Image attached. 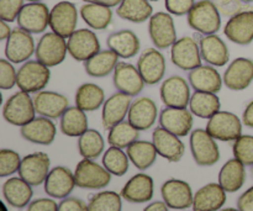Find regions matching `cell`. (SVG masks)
<instances>
[{
    "mask_svg": "<svg viewBox=\"0 0 253 211\" xmlns=\"http://www.w3.org/2000/svg\"><path fill=\"white\" fill-rule=\"evenodd\" d=\"M106 44L120 58H132L140 51V40L131 30L114 32L106 40Z\"/></svg>",
    "mask_w": 253,
    "mask_h": 211,
    "instance_id": "obj_33",
    "label": "cell"
},
{
    "mask_svg": "<svg viewBox=\"0 0 253 211\" xmlns=\"http://www.w3.org/2000/svg\"><path fill=\"white\" fill-rule=\"evenodd\" d=\"M111 175L113 174L104 166L85 158L77 165L74 170L76 184L82 189L99 190L106 188L110 184Z\"/></svg>",
    "mask_w": 253,
    "mask_h": 211,
    "instance_id": "obj_3",
    "label": "cell"
},
{
    "mask_svg": "<svg viewBox=\"0 0 253 211\" xmlns=\"http://www.w3.org/2000/svg\"><path fill=\"white\" fill-rule=\"evenodd\" d=\"M58 211H89L88 205L78 198H64L58 205Z\"/></svg>",
    "mask_w": 253,
    "mask_h": 211,
    "instance_id": "obj_52",
    "label": "cell"
},
{
    "mask_svg": "<svg viewBox=\"0 0 253 211\" xmlns=\"http://www.w3.org/2000/svg\"><path fill=\"white\" fill-rule=\"evenodd\" d=\"M51 79L49 67L40 61H27L17 71V84L20 90L29 94L42 91Z\"/></svg>",
    "mask_w": 253,
    "mask_h": 211,
    "instance_id": "obj_4",
    "label": "cell"
},
{
    "mask_svg": "<svg viewBox=\"0 0 253 211\" xmlns=\"http://www.w3.org/2000/svg\"><path fill=\"white\" fill-rule=\"evenodd\" d=\"M34 98L30 96L26 91H17L12 94L2 106V118L5 121L14 126H20L29 124L36 118Z\"/></svg>",
    "mask_w": 253,
    "mask_h": 211,
    "instance_id": "obj_2",
    "label": "cell"
},
{
    "mask_svg": "<svg viewBox=\"0 0 253 211\" xmlns=\"http://www.w3.org/2000/svg\"><path fill=\"white\" fill-rule=\"evenodd\" d=\"M81 16L91 29L105 30L113 20V11L109 6L86 2L81 7Z\"/></svg>",
    "mask_w": 253,
    "mask_h": 211,
    "instance_id": "obj_41",
    "label": "cell"
},
{
    "mask_svg": "<svg viewBox=\"0 0 253 211\" xmlns=\"http://www.w3.org/2000/svg\"><path fill=\"white\" fill-rule=\"evenodd\" d=\"M137 68L145 83L155 85L162 81L166 74L165 56L158 48H146L138 58Z\"/></svg>",
    "mask_w": 253,
    "mask_h": 211,
    "instance_id": "obj_19",
    "label": "cell"
},
{
    "mask_svg": "<svg viewBox=\"0 0 253 211\" xmlns=\"http://www.w3.org/2000/svg\"><path fill=\"white\" fill-rule=\"evenodd\" d=\"M158 110L155 101L150 98H138L132 101L128 110L127 120L137 130L145 131L152 127L157 120Z\"/></svg>",
    "mask_w": 253,
    "mask_h": 211,
    "instance_id": "obj_27",
    "label": "cell"
},
{
    "mask_svg": "<svg viewBox=\"0 0 253 211\" xmlns=\"http://www.w3.org/2000/svg\"><path fill=\"white\" fill-rule=\"evenodd\" d=\"M161 100L167 108H187L192 99L190 85L183 77L172 76L161 85Z\"/></svg>",
    "mask_w": 253,
    "mask_h": 211,
    "instance_id": "obj_14",
    "label": "cell"
},
{
    "mask_svg": "<svg viewBox=\"0 0 253 211\" xmlns=\"http://www.w3.org/2000/svg\"><path fill=\"white\" fill-rule=\"evenodd\" d=\"M166 9L169 14L175 16L188 15L195 5L194 0H165Z\"/></svg>",
    "mask_w": 253,
    "mask_h": 211,
    "instance_id": "obj_51",
    "label": "cell"
},
{
    "mask_svg": "<svg viewBox=\"0 0 253 211\" xmlns=\"http://www.w3.org/2000/svg\"><path fill=\"white\" fill-rule=\"evenodd\" d=\"M242 123L247 126V127L253 128V100L250 101L245 108L244 114H242Z\"/></svg>",
    "mask_w": 253,
    "mask_h": 211,
    "instance_id": "obj_55",
    "label": "cell"
},
{
    "mask_svg": "<svg viewBox=\"0 0 253 211\" xmlns=\"http://www.w3.org/2000/svg\"><path fill=\"white\" fill-rule=\"evenodd\" d=\"M17 84V72L7 59H0V89L10 90Z\"/></svg>",
    "mask_w": 253,
    "mask_h": 211,
    "instance_id": "obj_48",
    "label": "cell"
},
{
    "mask_svg": "<svg viewBox=\"0 0 253 211\" xmlns=\"http://www.w3.org/2000/svg\"><path fill=\"white\" fill-rule=\"evenodd\" d=\"M78 22V11L73 2L59 1L49 12V27L52 32L69 39L76 31Z\"/></svg>",
    "mask_w": 253,
    "mask_h": 211,
    "instance_id": "obj_11",
    "label": "cell"
},
{
    "mask_svg": "<svg viewBox=\"0 0 253 211\" xmlns=\"http://www.w3.org/2000/svg\"><path fill=\"white\" fill-rule=\"evenodd\" d=\"M212 2L217 7L220 14L226 17H232L239 12L247 10L245 9L246 2H244L242 0H212Z\"/></svg>",
    "mask_w": 253,
    "mask_h": 211,
    "instance_id": "obj_50",
    "label": "cell"
},
{
    "mask_svg": "<svg viewBox=\"0 0 253 211\" xmlns=\"http://www.w3.org/2000/svg\"><path fill=\"white\" fill-rule=\"evenodd\" d=\"M246 166L236 158L227 161L219 173V184L226 193H235L241 189L246 180Z\"/></svg>",
    "mask_w": 253,
    "mask_h": 211,
    "instance_id": "obj_34",
    "label": "cell"
},
{
    "mask_svg": "<svg viewBox=\"0 0 253 211\" xmlns=\"http://www.w3.org/2000/svg\"><path fill=\"white\" fill-rule=\"evenodd\" d=\"M143 211H169V207L165 202H155L147 205Z\"/></svg>",
    "mask_w": 253,
    "mask_h": 211,
    "instance_id": "obj_56",
    "label": "cell"
},
{
    "mask_svg": "<svg viewBox=\"0 0 253 211\" xmlns=\"http://www.w3.org/2000/svg\"><path fill=\"white\" fill-rule=\"evenodd\" d=\"M30 2H39V1H41V0H29Z\"/></svg>",
    "mask_w": 253,
    "mask_h": 211,
    "instance_id": "obj_62",
    "label": "cell"
},
{
    "mask_svg": "<svg viewBox=\"0 0 253 211\" xmlns=\"http://www.w3.org/2000/svg\"><path fill=\"white\" fill-rule=\"evenodd\" d=\"M12 30L10 29L9 25L6 24V21H4V20H1L0 21V40L1 41H6L7 39H9V36L11 35Z\"/></svg>",
    "mask_w": 253,
    "mask_h": 211,
    "instance_id": "obj_57",
    "label": "cell"
},
{
    "mask_svg": "<svg viewBox=\"0 0 253 211\" xmlns=\"http://www.w3.org/2000/svg\"><path fill=\"white\" fill-rule=\"evenodd\" d=\"M140 138V130L130 121H123L109 130L108 142L110 146L119 148H127Z\"/></svg>",
    "mask_w": 253,
    "mask_h": 211,
    "instance_id": "obj_42",
    "label": "cell"
},
{
    "mask_svg": "<svg viewBox=\"0 0 253 211\" xmlns=\"http://www.w3.org/2000/svg\"><path fill=\"white\" fill-rule=\"evenodd\" d=\"M150 1H158V0H150Z\"/></svg>",
    "mask_w": 253,
    "mask_h": 211,
    "instance_id": "obj_63",
    "label": "cell"
},
{
    "mask_svg": "<svg viewBox=\"0 0 253 211\" xmlns=\"http://www.w3.org/2000/svg\"><path fill=\"white\" fill-rule=\"evenodd\" d=\"M1 211H7L6 207H5V204H4V203H2V204H1Z\"/></svg>",
    "mask_w": 253,
    "mask_h": 211,
    "instance_id": "obj_60",
    "label": "cell"
},
{
    "mask_svg": "<svg viewBox=\"0 0 253 211\" xmlns=\"http://www.w3.org/2000/svg\"><path fill=\"white\" fill-rule=\"evenodd\" d=\"M68 53L78 62H86L100 51V42L91 30L79 29L67 41Z\"/></svg>",
    "mask_w": 253,
    "mask_h": 211,
    "instance_id": "obj_13",
    "label": "cell"
},
{
    "mask_svg": "<svg viewBox=\"0 0 253 211\" xmlns=\"http://www.w3.org/2000/svg\"><path fill=\"white\" fill-rule=\"evenodd\" d=\"M205 130L217 141H236L242 135V121L231 111H219L209 119Z\"/></svg>",
    "mask_w": 253,
    "mask_h": 211,
    "instance_id": "obj_6",
    "label": "cell"
},
{
    "mask_svg": "<svg viewBox=\"0 0 253 211\" xmlns=\"http://www.w3.org/2000/svg\"><path fill=\"white\" fill-rule=\"evenodd\" d=\"M237 209L240 211H253V185L239 198Z\"/></svg>",
    "mask_w": 253,
    "mask_h": 211,
    "instance_id": "obj_54",
    "label": "cell"
},
{
    "mask_svg": "<svg viewBox=\"0 0 253 211\" xmlns=\"http://www.w3.org/2000/svg\"><path fill=\"white\" fill-rule=\"evenodd\" d=\"M74 173L67 167H54L49 170L44 180V192L53 199H64L68 198L76 187Z\"/></svg>",
    "mask_w": 253,
    "mask_h": 211,
    "instance_id": "obj_21",
    "label": "cell"
},
{
    "mask_svg": "<svg viewBox=\"0 0 253 211\" xmlns=\"http://www.w3.org/2000/svg\"><path fill=\"white\" fill-rule=\"evenodd\" d=\"M88 130L85 111L78 106H69L61 118V131L68 137H81Z\"/></svg>",
    "mask_w": 253,
    "mask_h": 211,
    "instance_id": "obj_38",
    "label": "cell"
},
{
    "mask_svg": "<svg viewBox=\"0 0 253 211\" xmlns=\"http://www.w3.org/2000/svg\"><path fill=\"white\" fill-rule=\"evenodd\" d=\"M128 158L127 153L124 152L123 148L110 146L105 151L103 156V166L116 177H123L128 170Z\"/></svg>",
    "mask_w": 253,
    "mask_h": 211,
    "instance_id": "obj_44",
    "label": "cell"
},
{
    "mask_svg": "<svg viewBox=\"0 0 253 211\" xmlns=\"http://www.w3.org/2000/svg\"><path fill=\"white\" fill-rule=\"evenodd\" d=\"M2 195L10 207L22 209L30 204L34 192L31 185L21 177H12L2 184Z\"/></svg>",
    "mask_w": 253,
    "mask_h": 211,
    "instance_id": "obj_32",
    "label": "cell"
},
{
    "mask_svg": "<svg viewBox=\"0 0 253 211\" xmlns=\"http://www.w3.org/2000/svg\"><path fill=\"white\" fill-rule=\"evenodd\" d=\"M220 211H240L239 209H234V208H226V209H222Z\"/></svg>",
    "mask_w": 253,
    "mask_h": 211,
    "instance_id": "obj_59",
    "label": "cell"
},
{
    "mask_svg": "<svg viewBox=\"0 0 253 211\" xmlns=\"http://www.w3.org/2000/svg\"><path fill=\"white\" fill-rule=\"evenodd\" d=\"M153 179L148 174L138 173L127 180L121 190V197L128 203L142 204L153 198Z\"/></svg>",
    "mask_w": 253,
    "mask_h": 211,
    "instance_id": "obj_28",
    "label": "cell"
},
{
    "mask_svg": "<svg viewBox=\"0 0 253 211\" xmlns=\"http://www.w3.org/2000/svg\"><path fill=\"white\" fill-rule=\"evenodd\" d=\"M36 52L34 37L21 27L12 30L5 44V57L11 63L19 64L30 61V57Z\"/></svg>",
    "mask_w": 253,
    "mask_h": 211,
    "instance_id": "obj_9",
    "label": "cell"
},
{
    "mask_svg": "<svg viewBox=\"0 0 253 211\" xmlns=\"http://www.w3.org/2000/svg\"><path fill=\"white\" fill-rule=\"evenodd\" d=\"M189 83L195 91L217 94L222 88L224 79L221 78L216 68L210 64L199 66L189 72Z\"/></svg>",
    "mask_w": 253,
    "mask_h": 211,
    "instance_id": "obj_29",
    "label": "cell"
},
{
    "mask_svg": "<svg viewBox=\"0 0 253 211\" xmlns=\"http://www.w3.org/2000/svg\"><path fill=\"white\" fill-rule=\"evenodd\" d=\"M130 162L140 170L148 169L157 158V150H156L153 142L148 141H136L132 145L126 148Z\"/></svg>",
    "mask_w": 253,
    "mask_h": 211,
    "instance_id": "obj_40",
    "label": "cell"
},
{
    "mask_svg": "<svg viewBox=\"0 0 253 211\" xmlns=\"http://www.w3.org/2000/svg\"><path fill=\"white\" fill-rule=\"evenodd\" d=\"M84 2H91V4H99L104 5V6H118V5L121 4L123 0H83Z\"/></svg>",
    "mask_w": 253,
    "mask_h": 211,
    "instance_id": "obj_58",
    "label": "cell"
},
{
    "mask_svg": "<svg viewBox=\"0 0 253 211\" xmlns=\"http://www.w3.org/2000/svg\"><path fill=\"white\" fill-rule=\"evenodd\" d=\"M227 39L240 46H247L253 41V9H247L230 17L224 29Z\"/></svg>",
    "mask_w": 253,
    "mask_h": 211,
    "instance_id": "obj_18",
    "label": "cell"
},
{
    "mask_svg": "<svg viewBox=\"0 0 253 211\" xmlns=\"http://www.w3.org/2000/svg\"><path fill=\"white\" fill-rule=\"evenodd\" d=\"M226 203V192L219 183H209L194 194L193 210L217 211Z\"/></svg>",
    "mask_w": 253,
    "mask_h": 211,
    "instance_id": "obj_30",
    "label": "cell"
},
{
    "mask_svg": "<svg viewBox=\"0 0 253 211\" xmlns=\"http://www.w3.org/2000/svg\"><path fill=\"white\" fill-rule=\"evenodd\" d=\"M163 202L170 208L175 210H185L193 207V195L192 188L187 182L180 179H169L165 182L161 188Z\"/></svg>",
    "mask_w": 253,
    "mask_h": 211,
    "instance_id": "obj_23",
    "label": "cell"
},
{
    "mask_svg": "<svg viewBox=\"0 0 253 211\" xmlns=\"http://www.w3.org/2000/svg\"><path fill=\"white\" fill-rule=\"evenodd\" d=\"M152 142L158 155L168 162H179L184 156L185 146L179 136L169 132L161 126L153 131Z\"/></svg>",
    "mask_w": 253,
    "mask_h": 211,
    "instance_id": "obj_20",
    "label": "cell"
},
{
    "mask_svg": "<svg viewBox=\"0 0 253 211\" xmlns=\"http://www.w3.org/2000/svg\"><path fill=\"white\" fill-rule=\"evenodd\" d=\"M26 211H58V204L53 199L41 198L30 203Z\"/></svg>",
    "mask_w": 253,
    "mask_h": 211,
    "instance_id": "obj_53",
    "label": "cell"
},
{
    "mask_svg": "<svg viewBox=\"0 0 253 211\" xmlns=\"http://www.w3.org/2000/svg\"><path fill=\"white\" fill-rule=\"evenodd\" d=\"M244 2H246V4H250V2H252L253 0H242Z\"/></svg>",
    "mask_w": 253,
    "mask_h": 211,
    "instance_id": "obj_61",
    "label": "cell"
},
{
    "mask_svg": "<svg viewBox=\"0 0 253 211\" xmlns=\"http://www.w3.org/2000/svg\"><path fill=\"white\" fill-rule=\"evenodd\" d=\"M152 12L153 7L150 0H123L116 10L119 17L135 24H141L151 19Z\"/></svg>",
    "mask_w": 253,
    "mask_h": 211,
    "instance_id": "obj_39",
    "label": "cell"
},
{
    "mask_svg": "<svg viewBox=\"0 0 253 211\" xmlns=\"http://www.w3.org/2000/svg\"><path fill=\"white\" fill-rule=\"evenodd\" d=\"M67 53H68V47H67L66 39L54 32L44 34L40 39L35 52L37 61L49 68L61 64L66 59Z\"/></svg>",
    "mask_w": 253,
    "mask_h": 211,
    "instance_id": "obj_7",
    "label": "cell"
},
{
    "mask_svg": "<svg viewBox=\"0 0 253 211\" xmlns=\"http://www.w3.org/2000/svg\"><path fill=\"white\" fill-rule=\"evenodd\" d=\"M131 98L132 96L118 91L106 99L103 105V111H101V121L105 130L109 131L111 127L125 120L132 104Z\"/></svg>",
    "mask_w": 253,
    "mask_h": 211,
    "instance_id": "obj_24",
    "label": "cell"
},
{
    "mask_svg": "<svg viewBox=\"0 0 253 211\" xmlns=\"http://www.w3.org/2000/svg\"><path fill=\"white\" fill-rule=\"evenodd\" d=\"M105 142L99 131L88 128L78 140L79 153L85 160H96L103 153Z\"/></svg>",
    "mask_w": 253,
    "mask_h": 211,
    "instance_id": "obj_43",
    "label": "cell"
},
{
    "mask_svg": "<svg viewBox=\"0 0 253 211\" xmlns=\"http://www.w3.org/2000/svg\"><path fill=\"white\" fill-rule=\"evenodd\" d=\"M188 25L204 36L214 35L221 27V14L212 0H200L188 14Z\"/></svg>",
    "mask_w": 253,
    "mask_h": 211,
    "instance_id": "obj_1",
    "label": "cell"
},
{
    "mask_svg": "<svg viewBox=\"0 0 253 211\" xmlns=\"http://www.w3.org/2000/svg\"><path fill=\"white\" fill-rule=\"evenodd\" d=\"M170 59L175 67L190 72L202 66L200 46L194 37L184 36L178 39L170 49Z\"/></svg>",
    "mask_w": 253,
    "mask_h": 211,
    "instance_id": "obj_8",
    "label": "cell"
},
{
    "mask_svg": "<svg viewBox=\"0 0 253 211\" xmlns=\"http://www.w3.org/2000/svg\"><path fill=\"white\" fill-rule=\"evenodd\" d=\"M49 12L43 2L25 4L17 16V25L30 34H41L49 25Z\"/></svg>",
    "mask_w": 253,
    "mask_h": 211,
    "instance_id": "obj_15",
    "label": "cell"
},
{
    "mask_svg": "<svg viewBox=\"0 0 253 211\" xmlns=\"http://www.w3.org/2000/svg\"><path fill=\"white\" fill-rule=\"evenodd\" d=\"M193 113L187 108H167L166 106L160 114L161 127L169 132L185 137L193 128Z\"/></svg>",
    "mask_w": 253,
    "mask_h": 211,
    "instance_id": "obj_22",
    "label": "cell"
},
{
    "mask_svg": "<svg viewBox=\"0 0 253 211\" xmlns=\"http://www.w3.org/2000/svg\"><path fill=\"white\" fill-rule=\"evenodd\" d=\"M234 157L244 163L245 166L253 167V136L241 135L232 145Z\"/></svg>",
    "mask_w": 253,
    "mask_h": 211,
    "instance_id": "obj_46",
    "label": "cell"
},
{
    "mask_svg": "<svg viewBox=\"0 0 253 211\" xmlns=\"http://www.w3.org/2000/svg\"><path fill=\"white\" fill-rule=\"evenodd\" d=\"M113 82L118 91L136 96L145 88V81L137 67L126 62H119L114 71Z\"/></svg>",
    "mask_w": 253,
    "mask_h": 211,
    "instance_id": "obj_16",
    "label": "cell"
},
{
    "mask_svg": "<svg viewBox=\"0 0 253 211\" xmlns=\"http://www.w3.org/2000/svg\"><path fill=\"white\" fill-rule=\"evenodd\" d=\"M222 79L226 88L230 90H245L253 82V61L245 57L234 59L225 71Z\"/></svg>",
    "mask_w": 253,
    "mask_h": 211,
    "instance_id": "obj_17",
    "label": "cell"
},
{
    "mask_svg": "<svg viewBox=\"0 0 253 211\" xmlns=\"http://www.w3.org/2000/svg\"><path fill=\"white\" fill-rule=\"evenodd\" d=\"M220 108H221L220 98L215 93L195 91L189 103V110L192 111L193 115L208 120L219 113Z\"/></svg>",
    "mask_w": 253,
    "mask_h": 211,
    "instance_id": "obj_37",
    "label": "cell"
},
{
    "mask_svg": "<svg viewBox=\"0 0 253 211\" xmlns=\"http://www.w3.org/2000/svg\"><path fill=\"white\" fill-rule=\"evenodd\" d=\"M105 103V93L98 84L84 83L77 89L76 105L82 110L95 111Z\"/></svg>",
    "mask_w": 253,
    "mask_h": 211,
    "instance_id": "obj_36",
    "label": "cell"
},
{
    "mask_svg": "<svg viewBox=\"0 0 253 211\" xmlns=\"http://www.w3.org/2000/svg\"><path fill=\"white\" fill-rule=\"evenodd\" d=\"M190 151L195 163L202 167H211L220 160L216 140L203 128H197L190 133Z\"/></svg>",
    "mask_w": 253,
    "mask_h": 211,
    "instance_id": "obj_5",
    "label": "cell"
},
{
    "mask_svg": "<svg viewBox=\"0 0 253 211\" xmlns=\"http://www.w3.org/2000/svg\"><path fill=\"white\" fill-rule=\"evenodd\" d=\"M34 104L36 113L40 116H44L52 120L62 118V115L69 108V101L67 96L56 91H39L35 94Z\"/></svg>",
    "mask_w": 253,
    "mask_h": 211,
    "instance_id": "obj_25",
    "label": "cell"
},
{
    "mask_svg": "<svg viewBox=\"0 0 253 211\" xmlns=\"http://www.w3.org/2000/svg\"><path fill=\"white\" fill-rule=\"evenodd\" d=\"M22 158L17 152L7 148L0 151V177L5 178L19 172Z\"/></svg>",
    "mask_w": 253,
    "mask_h": 211,
    "instance_id": "obj_47",
    "label": "cell"
},
{
    "mask_svg": "<svg viewBox=\"0 0 253 211\" xmlns=\"http://www.w3.org/2000/svg\"><path fill=\"white\" fill-rule=\"evenodd\" d=\"M151 41L158 49H166L172 47L177 41L174 21L169 12L158 11L153 14L148 24Z\"/></svg>",
    "mask_w": 253,
    "mask_h": 211,
    "instance_id": "obj_10",
    "label": "cell"
},
{
    "mask_svg": "<svg viewBox=\"0 0 253 211\" xmlns=\"http://www.w3.org/2000/svg\"><path fill=\"white\" fill-rule=\"evenodd\" d=\"M123 197L116 192H100L93 195L89 200V211H121L123 209Z\"/></svg>",
    "mask_w": 253,
    "mask_h": 211,
    "instance_id": "obj_45",
    "label": "cell"
},
{
    "mask_svg": "<svg viewBox=\"0 0 253 211\" xmlns=\"http://www.w3.org/2000/svg\"><path fill=\"white\" fill-rule=\"evenodd\" d=\"M252 174H253V168H252Z\"/></svg>",
    "mask_w": 253,
    "mask_h": 211,
    "instance_id": "obj_64",
    "label": "cell"
},
{
    "mask_svg": "<svg viewBox=\"0 0 253 211\" xmlns=\"http://www.w3.org/2000/svg\"><path fill=\"white\" fill-rule=\"evenodd\" d=\"M51 160L44 152H35L22 158L19 169V177L31 187H39L44 183L49 173Z\"/></svg>",
    "mask_w": 253,
    "mask_h": 211,
    "instance_id": "obj_12",
    "label": "cell"
},
{
    "mask_svg": "<svg viewBox=\"0 0 253 211\" xmlns=\"http://www.w3.org/2000/svg\"><path fill=\"white\" fill-rule=\"evenodd\" d=\"M202 58L212 67H224L230 61L226 43L217 35H205L199 41Z\"/></svg>",
    "mask_w": 253,
    "mask_h": 211,
    "instance_id": "obj_31",
    "label": "cell"
},
{
    "mask_svg": "<svg viewBox=\"0 0 253 211\" xmlns=\"http://www.w3.org/2000/svg\"><path fill=\"white\" fill-rule=\"evenodd\" d=\"M24 5V0H0V19L6 22H14Z\"/></svg>",
    "mask_w": 253,
    "mask_h": 211,
    "instance_id": "obj_49",
    "label": "cell"
},
{
    "mask_svg": "<svg viewBox=\"0 0 253 211\" xmlns=\"http://www.w3.org/2000/svg\"><path fill=\"white\" fill-rule=\"evenodd\" d=\"M119 58L120 57L113 49H104L84 62V68L88 76L93 78H103L114 73L119 63Z\"/></svg>",
    "mask_w": 253,
    "mask_h": 211,
    "instance_id": "obj_35",
    "label": "cell"
},
{
    "mask_svg": "<svg viewBox=\"0 0 253 211\" xmlns=\"http://www.w3.org/2000/svg\"><path fill=\"white\" fill-rule=\"evenodd\" d=\"M57 128L52 119L39 116L29 124L24 125L20 130L22 138L36 145L48 146L51 145L56 137Z\"/></svg>",
    "mask_w": 253,
    "mask_h": 211,
    "instance_id": "obj_26",
    "label": "cell"
}]
</instances>
